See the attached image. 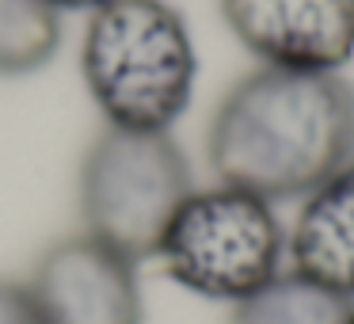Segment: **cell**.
Instances as JSON below:
<instances>
[{
    "mask_svg": "<svg viewBox=\"0 0 354 324\" xmlns=\"http://www.w3.org/2000/svg\"><path fill=\"white\" fill-rule=\"evenodd\" d=\"M206 161L221 183L301 202L354 161V84L346 73H244L214 107Z\"/></svg>",
    "mask_w": 354,
    "mask_h": 324,
    "instance_id": "obj_1",
    "label": "cell"
},
{
    "mask_svg": "<svg viewBox=\"0 0 354 324\" xmlns=\"http://www.w3.org/2000/svg\"><path fill=\"white\" fill-rule=\"evenodd\" d=\"M80 73L107 126L171 130L191 107L198 50L168 0H111L88 16Z\"/></svg>",
    "mask_w": 354,
    "mask_h": 324,
    "instance_id": "obj_2",
    "label": "cell"
},
{
    "mask_svg": "<svg viewBox=\"0 0 354 324\" xmlns=\"http://www.w3.org/2000/svg\"><path fill=\"white\" fill-rule=\"evenodd\" d=\"M191 191V161L171 130L103 126L80 161L77 199L84 233L133 263L156 260L171 217Z\"/></svg>",
    "mask_w": 354,
    "mask_h": 324,
    "instance_id": "obj_3",
    "label": "cell"
},
{
    "mask_svg": "<svg viewBox=\"0 0 354 324\" xmlns=\"http://www.w3.org/2000/svg\"><path fill=\"white\" fill-rule=\"evenodd\" d=\"M156 260L183 290L236 305L286 267V225L274 202L217 179L187 195Z\"/></svg>",
    "mask_w": 354,
    "mask_h": 324,
    "instance_id": "obj_4",
    "label": "cell"
},
{
    "mask_svg": "<svg viewBox=\"0 0 354 324\" xmlns=\"http://www.w3.org/2000/svg\"><path fill=\"white\" fill-rule=\"evenodd\" d=\"M39 324H141L138 263L92 233L62 237L35 260L27 278Z\"/></svg>",
    "mask_w": 354,
    "mask_h": 324,
    "instance_id": "obj_5",
    "label": "cell"
},
{
    "mask_svg": "<svg viewBox=\"0 0 354 324\" xmlns=\"http://www.w3.org/2000/svg\"><path fill=\"white\" fill-rule=\"evenodd\" d=\"M221 16L267 69L343 73L354 62V0H221Z\"/></svg>",
    "mask_w": 354,
    "mask_h": 324,
    "instance_id": "obj_6",
    "label": "cell"
},
{
    "mask_svg": "<svg viewBox=\"0 0 354 324\" xmlns=\"http://www.w3.org/2000/svg\"><path fill=\"white\" fill-rule=\"evenodd\" d=\"M286 260L354 301V161L301 199L293 229H286Z\"/></svg>",
    "mask_w": 354,
    "mask_h": 324,
    "instance_id": "obj_7",
    "label": "cell"
},
{
    "mask_svg": "<svg viewBox=\"0 0 354 324\" xmlns=\"http://www.w3.org/2000/svg\"><path fill=\"white\" fill-rule=\"evenodd\" d=\"M354 301L286 263L270 282L232 305L229 324H346Z\"/></svg>",
    "mask_w": 354,
    "mask_h": 324,
    "instance_id": "obj_8",
    "label": "cell"
},
{
    "mask_svg": "<svg viewBox=\"0 0 354 324\" xmlns=\"http://www.w3.org/2000/svg\"><path fill=\"white\" fill-rule=\"evenodd\" d=\"M62 12L46 0H0V77H27L54 62Z\"/></svg>",
    "mask_w": 354,
    "mask_h": 324,
    "instance_id": "obj_9",
    "label": "cell"
},
{
    "mask_svg": "<svg viewBox=\"0 0 354 324\" xmlns=\"http://www.w3.org/2000/svg\"><path fill=\"white\" fill-rule=\"evenodd\" d=\"M0 324H39L35 301L27 294V282L0 278Z\"/></svg>",
    "mask_w": 354,
    "mask_h": 324,
    "instance_id": "obj_10",
    "label": "cell"
},
{
    "mask_svg": "<svg viewBox=\"0 0 354 324\" xmlns=\"http://www.w3.org/2000/svg\"><path fill=\"white\" fill-rule=\"evenodd\" d=\"M46 4L54 12H88V16H92V12H100L111 0H46Z\"/></svg>",
    "mask_w": 354,
    "mask_h": 324,
    "instance_id": "obj_11",
    "label": "cell"
},
{
    "mask_svg": "<svg viewBox=\"0 0 354 324\" xmlns=\"http://www.w3.org/2000/svg\"><path fill=\"white\" fill-rule=\"evenodd\" d=\"M346 324H354V313H351V321H346Z\"/></svg>",
    "mask_w": 354,
    "mask_h": 324,
    "instance_id": "obj_12",
    "label": "cell"
}]
</instances>
